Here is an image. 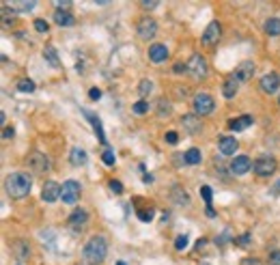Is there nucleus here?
Returning <instances> with one entry per match:
<instances>
[{"instance_id": "c756f323", "label": "nucleus", "mask_w": 280, "mask_h": 265, "mask_svg": "<svg viewBox=\"0 0 280 265\" xmlns=\"http://www.w3.org/2000/svg\"><path fill=\"white\" fill-rule=\"evenodd\" d=\"M201 196H203V200H205L207 209H209V207H211V198H213L211 188H209V186H201Z\"/></svg>"}, {"instance_id": "f704fd0d", "label": "nucleus", "mask_w": 280, "mask_h": 265, "mask_svg": "<svg viewBox=\"0 0 280 265\" xmlns=\"http://www.w3.org/2000/svg\"><path fill=\"white\" fill-rule=\"evenodd\" d=\"M157 112H159V117H166L168 112H171V103H168L166 99H159V108H157Z\"/></svg>"}, {"instance_id": "de8ad7c7", "label": "nucleus", "mask_w": 280, "mask_h": 265, "mask_svg": "<svg viewBox=\"0 0 280 265\" xmlns=\"http://www.w3.org/2000/svg\"><path fill=\"white\" fill-rule=\"evenodd\" d=\"M203 246H205V239H198V242H196V250H201Z\"/></svg>"}, {"instance_id": "ea45409f", "label": "nucleus", "mask_w": 280, "mask_h": 265, "mask_svg": "<svg viewBox=\"0 0 280 265\" xmlns=\"http://www.w3.org/2000/svg\"><path fill=\"white\" fill-rule=\"evenodd\" d=\"M157 5H159L157 0H142V3H140V7H142V9H155Z\"/></svg>"}, {"instance_id": "f8f14e48", "label": "nucleus", "mask_w": 280, "mask_h": 265, "mask_svg": "<svg viewBox=\"0 0 280 265\" xmlns=\"http://www.w3.org/2000/svg\"><path fill=\"white\" fill-rule=\"evenodd\" d=\"M250 168H252V162H250V157H248V155H237L233 162H231V173L237 175V177L246 175Z\"/></svg>"}, {"instance_id": "c03bdc74", "label": "nucleus", "mask_w": 280, "mask_h": 265, "mask_svg": "<svg viewBox=\"0 0 280 265\" xmlns=\"http://www.w3.org/2000/svg\"><path fill=\"white\" fill-rule=\"evenodd\" d=\"M3 138H5V140L13 138V127H5V132H3Z\"/></svg>"}, {"instance_id": "393cba45", "label": "nucleus", "mask_w": 280, "mask_h": 265, "mask_svg": "<svg viewBox=\"0 0 280 265\" xmlns=\"http://www.w3.org/2000/svg\"><path fill=\"white\" fill-rule=\"evenodd\" d=\"M201 151L198 149H188L186 151V155H183V162L190 164V166H194V164H201Z\"/></svg>"}, {"instance_id": "5701e85b", "label": "nucleus", "mask_w": 280, "mask_h": 265, "mask_svg": "<svg viewBox=\"0 0 280 265\" xmlns=\"http://www.w3.org/2000/svg\"><path fill=\"white\" fill-rule=\"evenodd\" d=\"M43 59L50 63L52 67H61V61H59V54H56L54 50V45H45V50H43Z\"/></svg>"}, {"instance_id": "49530a36", "label": "nucleus", "mask_w": 280, "mask_h": 265, "mask_svg": "<svg viewBox=\"0 0 280 265\" xmlns=\"http://www.w3.org/2000/svg\"><path fill=\"white\" fill-rule=\"evenodd\" d=\"M271 192H274V194H278V196H280V179L274 183V188H271Z\"/></svg>"}, {"instance_id": "a19ab883", "label": "nucleus", "mask_w": 280, "mask_h": 265, "mask_svg": "<svg viewBox=\"0 0 280 265\" xmlns=\"http://www.w3.org/2000/svg\"><path fill=\"white\" fill-rule=\"evenodd\" d=\"M235 244H237V246H248V244H250V235H248V233H244L242 237L235 239Z\"/></svg>"}, {"instance_id": "6ab92c4d", "label": "nucleus", "mask_w": 280, "mask_h": 265, "mask_svg": "<svg viewBox=\"0 0 280 265\" xmlns=\"http://www.w3.org/2000/svg\"><path fill=\"white\" fill-rule=\"evenodd\" d=\"M84 115H86V119L91 121V125H93V130H95V134H97V138H99V142L101 144H106V136H103V127H101V121L97 119V115H93L91 110H82Z\"/></svg>"}, {"instance_id": "9b49d317", "label": "nucleus", "mask_w": 280, "mask_h": 265, "mask_svg": "<svg viewBox=\"0 0 280 265\" xmlns=\"http://www.w3.org/2000/svg\"><path fill=\"white\" fill-rule=\"evenodd\" d=\"M252 76H254V63H252V61H244L242 65H239V67L235 69V74H233V78H237V82H239V84L250 82Z\"/></svg>"}, {"instance_id": "c9c22d12", "label": "nucleus", "mask_w": 280, "mask_h": 265, "mask_svg": "<svg viewBox=\"0 0 280 265\" xmlns=\"http://www.w3.org/2000/svg\"><path fill=\"white\" fill-rule=\"evenodd\" d=\"M101 160H103V164H108V166H115V153H112L110 149H108V151H103Z\"/></svg>"}, {"instance_id": "39448f33", "label": "nucleus", "mask_w": 280, "mask_h": 265, "mask_svg": "<svg viewBox=\"0 0 280 265\" xmlns=\"http://www.w3.org/2000/svg\"><path fill=\"white\" fill-rule=\"evenodd\" d=\"M186 65H188V74H190L192 78L201 80V78L207 76V61L203 59L201 54H192L190 61L186 63Z\"/></svg>"}, {"instance_id": "72a5a7b5", "label": "nucleus", "mask_w": 280, "mask_h": 265, "mask_svg": "<svg viewBox=\"0 0 280 265\" xmlns=\"http://www.w3.org/2000/svg\"><path fill=\"white\" fill-rule=\"evenodd\" d=\"M35 30L37 33H47V30H50V24L45 20H35Z\"/></svg>"}, {"instance_id": "f03ea898", "label": "nucleus", "mask_w": 280, "mask_h": 265, "mask_svg": "<svg viewBox=\"0 0 280 265\" xmlns=\"http://www.w3.org/2000/svg\"><path fill=\"white\" fill-rule=\"evenodd\" d=\"M106 254H108L106 237L95 235V237H91L89 242H86L84 250H82V259H84L86 265H97V263H101L103 259H106Z\"/></svg>"}, {"instance_id": "4be33fe9", "label": "nucleus", "mask_w": 280, "mask_h": 265, "mask_svg": "<svg viewBox=\"0 0 280 265\" xmlns=\"http://www.w3.org/2000/svg\"><path fill=\"white\" fill-rule=\"evenodd\" d=\"M54 22L59 24V26H74V24H76L74 15H71L69 11H56L54 13Z\"/></svg>"}, {"instance_id": "c85d7f7f", "label": "nucleus", "mask_w": 280, "mask_h": 265, "mask_svg": "<svg viewBox=\"0 0 280 265\" xmlns=\"http://www.w3.org/2000/svg\"><path fill=\"white\" fill-rule=\"evenodd\" d=\"M15 250H18V256H20V259H28L30 248H28L26 242H18V244H15Z\"/></svg>"}, {"instance_id": "aec40b11", "label": "nucleus", "mask_w": 280, "mask_h": 265, "mask_svg": "<svg viewBox=\"0 0 280 265\" xmlns=\"http://www.w3.org/2000/svg\"><path fill=\"white\" fill-rule=\"evenodd\" d=\"M69 162L74 166H82V164L89 162V155H86V151L82 147H74L69 151Z\"/></svg>"}, {"instance_id": "9d476101", "label": "nucleus", "mask_w": 280, "mask_h": 265, "mask_svg": "<svg viewBox=\"0 0 280 265\" xmlns=\"http://www.w3.org/2000/svg\"><path fill=\"white\" fill-rule=\"evenodd\" d=\"M259 84H261V91L265 93V95H274L278 91V86H280V76L271 71V74H265V76L261 78Z\"/></svg>"}, {"instance_id": "58836bf2", "label": "nucleus", "mask_w": 280, "mask_h": 265, "mask_svg": "<svg viewBox=\"0 0 280 265\" xmlns=\"http://www.w3.org/2000/svg\"><path fill=\"white\" fill-rule=\"evenodd\" d=\"M177 140H179L177 132H166V142L168 144H177Z\"/></svg>"}, {"instance_id": "0eeeda50", "label": "nucleus", "mask_w": 280, "mask_h": 265, "mask_svg": "<svg viewBox=\"0 0 280 265\" xmlns=\"http://www.w3.org/2000/svg\"><path fill=\"white\" fill-rule=\"evenodd\" d=\"M136 33H138L140 39H145V41H149V39H153L157 35V22L153 18H142L138 22V26H136Z\"/></svg>"}, {"instance_id": "1a4fd4ad", "label": "nucleus", "mask_w": 280, "mask_h": 265, "mask_svg": "<svg viewBox=\"0 0 280 265\" xmlns=\"http://www.w3.org/2000/svg\"><path fill=\"white\" fill-rule=\"evenodd\" d=\"M86 224H89V214L84 209H76L69 216V229L74 233H82L86 229Z\"/></svg>"}, {"instance_id": "37998d69", "label": "nucleus", "mask_w": 280, "mask_h": 265, "mask_svg": "<svg viewBox=\"0 0 280 265\" xmlns=\"http://www.w3.org/2000/svg\"><path fill=\"white\" fill-rule=\"evenodd\" d=\"M89 97H91V99H99V97H101V91H99V88H91V91H89Z\"/></svg>"}, {"instance_id": "8fccbe9b", "label": "nucleus", "mask_w": 280, "mask_h": 265, "mask_svg": "<svg viewBox=\"0 0 280 265\" xmlns=\"http://www.w3.org/2000/svg\"><path fill=\"white\" fill-rule=\"evenodd\" d=\"M278 103H280V99H278Z\"/></svg>"}, {"instance_id": "7c9ffc66", "label": "nucleus", "mask_w": 280, "mask_h": 265, "mask_svg": "<svg viewBox=\"0 0 280 265\" xmlns=\"http://www.w3.org/2000/svg\"><path fill=\"white\" fill-rule=\"evenodd\" d=\"M188 244H190L188 235H177V239H175V248H177V250H186Z\"/></svg>"}, {"instance_id": "f257e3e1", "label": "nucleus", "mask_w": 280, "mask_h": 265, "mask_svg": "<svg viewBox=\"0 0 280 265\" xmlns=\"http://www.w3.org/2000/svg\"><path fill=\"white\" fill-rule=\"evenodd\" d=\"M5 190L11 198H24L33 190V179L26 173H11L5 179Z\"/></svg>"}, {"instance_id": "e433bc0d", "label": "nucleus", "mask_w": 280, "mask_h": 265, "mask_svg": "<svg viewBox=\"0 0 280 265\" xmlns=\"http://www.w3.org/2000/svg\"><path fill=\"white\" fill-rule=\"evenodd\" d=\"M108 186H110V190L115 192V194H121V192H123V183H121V181H117V179H112V181L108 183Z\"/></svg>"}, {"instance_id": "bb28decb", "label": "nucleus", "mask_w": 280, "mask_h": 265, "mask_svg": "<svg viewBox=\"0 0 280 265\" xmlns=\"http://www.w3.org/2000/svg\"><path fill=\"white\" fill-rule=\"evenodd\" d=\"M153 91V82L151 80H140V84H138V93H140V97H147V95Z\"/></svg>"}, {"instance_id": "4468645a", "label": "nucleus", "mask_w": 280, "mask_h": 265, "mask_svg": "<svg viewBox=\"0 0 280 265\" xmlns=\"http://www.w3.org/2000/svg\"><path fill=\"white\" fill-rule=\"evenodd\" d=\"M41 198L45 203H54L56 198H61V186L56 181H45V186L41 190Z\"/></svg>"}, {"instance_id": "7ed1b4c3", "label": "nucleus", "mask_w": 280, "mask_h": 265, "mask_svg": "<svg viewBox=\"0 0 280 265\" xmlns=\"http://www.w3.org/2000/svg\"><path fill=\"white\" fill-rule=\"evenodd\" d=\"M192 106H194V112L198 117H207V115H211V112H213L215 101H213V97L209 93H198V95H194Z\"/></svg>"}, {"instance_id": "2f4dec72", "label": "nucleus", "mask_w": 280, "mask_h": 265, "mask_svg": "<svg viewBox=\"0 0 280 265\" xmlns=\"http://www.w3.org/2000/svg\"><path fill=\"white\" fill-rule=\"evenodd\" d=\"M153 207H149V209H138V218L142 222H151V218H153Z\"/></svg>"}, {"instance_id": "f3484780", "label": "nucleus", "mask_w": 280, "mask_h": 265, "mask_svg": "<svg viewBox=\"0 0 280 265\" xmlns=\"http://www.w3.org/2000/svg\"><path fill=\"white\" fill-rule=\"evenodd\" d=\"M252 123H254V117L252 115H242V117L233 119V121H229V127L233 132H244L246 127H250Z\"/></svg>"}, {"instance_id": "6e6552de", "label": "nucleus", "mask_w": 280, "mask_h": 265, "mask_svg": "<svg viewBox=\"0 0 280 265\" xmlns=\"http://www.w3.org/2000/svg\"><path fill=\"white\" fill-rule=\"evenodd\" d=\"M28 168H33V173H47L50 171V160H47L41 151H33L26 160Z\"/></svg>"}, {"instance_id": "79ce46f5", "label": "nucleus", "mask_w": 280, "mask_h": 265, "mask_svg": "<svg viewBox=\"0 0 280 265\" xmlns=\"http://www.w3.org/2000/svg\"><path fill=\"white\" fill-rule=\"evenodd\" d=\"M173 71H175V74H181V71H188V65H186V63H177V65L173 67Z\"/></svg>"}, {"instance_id": "a878e982", "label": "nucleus", "mask_w": 280, "mask_h": 265, "mask_svg": "<svg viewBox=\"0 0 280 265\" xmlns=\"http://www.w3.org/2000/svg\"><path fill=\"white\" fill-rule=\"evenodd\" d=\"M35 7H37V3H33V0H22V3H20V0H15V3H11V9L13 11H24V13L33 11Z\"/></svg>"}, {"instance_id": "20e7f679", "label": "nucleus", "mask_w": 280, "mask_h": 265, "mask_svg": "<svg viewBox=\"0 0 280 265\" xmlns=\"http://www.w3.org/2000/svg\"><path fill=\"white\" fill-rule=\"evenodd\" d=\"M80 183L74 181V179H69L65 181L61 186V198H63V203H67V205H76L78 200H80Z\"/></svg>"}, {"instance_id": "b1692460", "label": "nucleus", "mask_w": 280, "mask_h": 265, "mask_svg": "<svg viewBox=\"0 0 280 265\" xmlns=\"http://www.w3.org/2000/svg\"><path fill=\"white\" fill-rule=\"evenodd\" d=\"M263 28H265V33H267L269 37H278V35H280V20H278V18H269Z\"/></svg>"}, {"instance_id": "09e8293b", "label": "nucleus", "mask_w": 280, "mask_h": 265, "mask_svg": "<svg viewBox=\"0 0 280 265\" xmlns=\"http://www.w3.org/2000/svg\"><path fill=\"white\" fill-rule=\"evenodd\" d=\"M117 265H125V263H123V261H119V263H117Z\"/></svg>"}, {"instance_id": "4c0bfd02", "label": "nucleus", "mask_w": 280, "mask_h": 265, "mask_svg": "<svg viewBox=\"0 0 280 265\" xmlns=\"http://www.w3.org/2000/svg\"><path fill=\"white\" fill-rule=\"evenodd\" d=\"M269 265H280V250L269 252Z\"/></svg>"}, {"instance_id": "cd10ccee", "label": "nucleus", "mask_w": 280, "mask_h": 265, "mask_svg": "<svg viewBox=\"0 0 280 265\" xmlns=\"http://www.w3.org/2000/svg\"><path fill=\"white\" fill-rule=\"evenodd\" d=\"M18 91L20 93H33L35 91V82H33V80H20Z\"/></svg>"}, {"instance_id": "dca6fc26", "label": "nucleus", "mask_w": 280, "mask_h": 265, "mask_svg": "<svg viewBox=\"0 0 280 265\" xmlns=\"http://www.w3.org/2000/svg\"><path fill=\"white\" fill-rule=\"evenodd\" d=\"M181 125H183V130H186L188 134H198V132H201V117H196V115H183Z\"/></svg>"}, {"instance_id": "a211bd4d", "label": "nucleus", "mask_w": 280, "mask_h": 265, "mask_svg": "<svg viewBox=\"0 0 280 265\" xmlns=\"http://www.w3.org/2000/svg\"><path fill=\"white\" fill-rule=\"evenodd\" d=\"M237 140L233 138V136H222L220 138V153L222 155H233L235 151H237Z\"/></svg>"}, {"instance_id": "423d86ee", "label": "nucleus", "mask_w": 280, "mask_h": 265, "mask_svg": "<svg viewBox=\"0 0 280 265\" xmlns=\"http://www.w3.org/2000/svg\"><path fill=\"white\" fill-rule=\"evenodd\" d=\"M252 171L257 173L259 177H269L271 173L276 171V160L271 157V155H261V157L254 160Z\"/></svg>"}, {"instance_id": "412c9836", "label": "nucleus", "mask_w": 280, "mask_h": 265, "mask_svg": "<svg viewBox=\"0 0 280 265\" xmlns=\"http://www.w3.org/2000/svg\"><path fill=\"white\" fill-rule=\"evenodd\" d=\"M237 91H239V82H237V78H229L227 82H224V86H222V93H224V97H227V99L235 97Z\"/></svg>"}, {"instance_id": "473e14b6", "label": "nucleus", "mask_w": 280, "mask_h": 265, "mask_svg": "<svg viewBox=\"0 0 280 265\" xmlns=\"http://www.w3.org/2000/svg\"><path fill=\"white\" fill-rule=\"evenodd\" d=\"M134 112H136V115H145V112L149 110V103L145 101V99H142V101H136L134 103V108H132Z\"/></svg>"}, {"instance_id": "ddd939ff", "label": "nucleus", "mask_w": 280, "mask_h": 265, "mask_svg": "<svg viewBox=\"0 0 280 265\" xmlns=\"http://www.w3.org/2000/svg\"><path fill=\"white\" fill-rule=\"evenodd\" d=\"M220 33H222L220 24L218 22H211L209 26L205 28V33H203V43L205 45H215V43L220 41Z\"/></svg>"}, {"instance_id": "a18cd8bd", "label": "nucleus", "mask_w": 280, "mask_h": 265, "mask_svg": "<svg viewBox=\"0 0 280 265\" xmlns=\"http://www.w3.org/2000/svg\"><path fill=\"white\" fill-rule=\"evenodd\" d=\"M242 265H263V263H261L259 259H244Z\"/></svg>"}, {"instance_id": "2eb2a0df", "label": "nucleus", "mask_w": 280, "mask_h": 265, "mask_svg": "<svg viewBox=\"0 0 280 265\" xmlns=\"http://www.w3.org/2000/svg\"><path fill=\"white\" fill-rule=\"evenodd\" d=\"M168 59V47L164 43H153L149 47V61L151 63H164Z\"/></svg>"}]
</instances>
